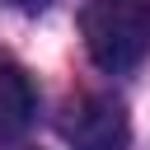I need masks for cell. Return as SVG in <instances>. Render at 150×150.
Segmentation results:
<instances>
[{"mask_svg":"<svg viewBox=\"0 0 150 150\" xmlns=\"http://www.w3.org/2000/svg\"><path fill=\"white\" fill-rule=\"evenodd\" d=\"M38 112V94L33 80L23 75V66L0 56V141H14Z\"/></svg>","mask_w":150,"mask_h":150,"instance_id":"cell-3","label":"cell"},{"mask_svg":"<svg viewBox=\"0 0 150 150\" xmlns=\"http://www.w3.org/2000/svg\"><path fill=\"white\" fill-rule=\"evenodd\" d=\"M80 33L103 70H136L150 52V0H80Z\"/></svg>","mask_w":150,"mask_h":150,"instance_id":"cell-1","label":"cell"},{"mask_svg":"<svg viewBox=\"0 0 150 150\" xmlns=\"http://www.w3.org/2000/svg\"><path fill=\"white\" fill-rule=\"evenodd\" d=\"M0 5H9V9H23V14H38V9H47L52 0H0Z\"/></svg>","mask_w":150,"mask_h":150,"instance_id":"cell-4","label":"cell"},{"mask_svg":"<svg viewBox=\"0 0 150 150\" xmlns=\"http://www.w3.org/2000/svg\"><path fill=\"white\" fill-rule=\"evenodd\" d=\"M61 136L75 150H127L131 145V122L127 108L108 94H80L61 112Z\"/></svg>","mask_w":150,"mask_h":150,"instance_id":"cell-2","label":"cell"}]
</instances>
